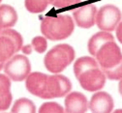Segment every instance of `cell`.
<instances>
[{"label":"cell","mask_w":122,"mask_h":113,"mask_svg":"<svg viewBox=\"0 0 122 113\" xmlns=\"http://www.w3.org/2000/svg\"><path fill=\"white\" fill-rule=\"evenodd\" d=\"M25 86L32 95L47 100L64 97L72 89V83L66 76L48 75L42 73L29 74Z\"/></svg>","instance_id":"obj_1"},{"label":"cell","mask_w":122,"mask_h":113,"mask_svg":"<svg viewBox=\"0 0 122 113\" xmlns=\"http://www.w3.org/2000/svg\"><path fill=\"white\" fill-rule=\"evenodd\" d=\"M74 73L81 86L89 92L102 89L106 83V75L98 62L89 56L77 59L74 65Z\"/></svg>","instance_id":"obj_2"},{"label":"cell","mask_w":122,"mask_h":113,"mask_svg":"<svg viewBox=\"0 0 122 113\" xmlns=\"http://www.w3.org/2000/svg\"><path fill=\"white\" fill-rule=\"evenodd\" d=\"M95 57L108 79L118 80L122 78V53L114 40L102 44Z\"/></svg>","instance_id":"obj_3"},{"label":"cell","mask_w":122,"mask_h":113,"mask_svg":"<svg viewBox=\"0 0 122 113\" xmlns=\"http://www.w3.org/2000/svg\"><path fill=\"white\" fill-rule=\"evenodd\" d=\"M75 28L74 21L67 15L57 17H46L41 22L42 34L51 41L65 40L73 33Z\"/></svg>","instance_id":"obj_4"},{"label":"cell","mask_w":122,"mask_h":113,"mask_svg":"<svg viewBox=\"0 0 122 113\" xmlns=\"http://www.w3.org/2000/svg\"><path fill=\"white\" fill-rule=\"evenodd\" d=\"M75 59L74 48L66 44H58L47 53L44 63L47 70L53 74L64 71Z\"/></svg>","instance_id":"obj_5"},{"label":"cell","mask_w":122,"mask_h":113,"mask_svg":"<svg viewBox=\"0 0 122 113\" xmlns=\"http://www.w3.org/2000/svg\"><path fill=\"white\" fill-rule=\"evenodd\" d=\"M22 47L21 35L13 29H4L0 33V63H5Z\"/></svg>","instance_id":"obj_6"},{"label":"cell","mask_w":122,"mask_h":113,"mask_svg":"<svg viewBox=\"0 0 122 113\" xmlns=\"http://www.w3.org/2000/svg\"><path fill=\"white\" fill-rule=\"evenodd\" d=\"M31 71L29 59L24 55H14L4 65V72L14 81H22Z\"/></svg>","instance_id":"obj_7"},{"label":"cell","mask_w":122,"mask_h":113,"mask_svg":"<svg viewBox=\"0 0 122 113\" xmlns=\"http://www.w3.org/2000/svg\"><path fill=\"white\" fill-rule=\"evenodd\" d=\"M122 18L121 11L113 5L103 6L96 15V24L102 31L112 32L119 24Z\"/></svg>","instance_id":"obj_8"},{"label":"cell","mask_w":122,"mask_h":113,"mask_svg":"<svg viewBox=\"0 0 122 113\" xmlns=\"http://www.w3.org/2000/svg\"><path fill=\"white\" fill-rule=\"evenodd\" d=\"M97 9L92 4L83 5L73 12V17L79 27L90 28L95 24Z\"/></svg>","instance_id":"obj_9"},{"label":"cell","mask_w":122,"mask_h":113,"mask_svg":"<svg viewBox=\"0 0 122 113\" xmlns=\"http://www.w3.org/2000/svg\"><path fill=\"white\" fill-rule=\"evenodd\" d=\"M89 108L94 113H110L113 109V100L108 93L97 92L90 100Z\"/></svg>","instance_id":"obj_10"},{"label":"cell","mask_w":122,"mask_h":113,"mask_svg":"<svg viewBox=\"0 0 122 113\" xmlns=\"http://www.w3.org/2000/svg\"><path fill=\"white\" fill-rule=\"evenodd\" d=\"M88 103L86 97L80 92L70 93L65 100V111L67 113H84L87 111Z\"/></svg>","instance_id":"obj_11"},{"label":"cell","mask_w":122,"mask_h":113,"mask_svg":"<svg viewBox=\"0 0 122 113\" xmlns=\"http://www.w3.org/2000/svg\"><path fill=\"white\" fill-rule=\"evenodd\" d=\"M11 103L12 94L10 78L0 74V111L8 109Z\"/></svg>","instance_id":"obj_12"},{"label":"cell","mask_w":122,"mask_h":113,"mask_svg":"<svg viewBox=\"0 0 122 113\" xmlns=\"http://www.w3.org/2000/svg\"><path fill=\"white\" fill-rule=\"evenodd\" d=\"M113 40H114V38L110 32H107V31L98 32V33H96L95 35L91 37L88 42L89 53L92 56H95L97 50L99 49L102 44H104L105 43L109 42V41H113Z\"/></svg>","instance_id":"obj_13"},{"label":"cell","mask_w":122,"mask_h":113,"mask_svg":"<svg viewBox=\"0 0 122 113\" xmlns=\"http://www.w3.org/2000/svg\"><path fill=\"white\" fill-rule=\"evenodd\" d=\"M0 14H1L5 29L10 28L17 23L18 14L13 7L9 5H1L0 6Z\"/></svg>","instance_id":"obj_14"},{"label":"cell","mask_w":122,"mask_h":113,"mask_svg":"<svg viewBox=\"0 0 122 113\" xmlns=\"http://www.w3.org/2000/svg\"><path fill=\"white\" fill-rule=\"evenodd\" d=\"M11 111L13 113H22V112L35 113L36 106L32 103V101L22 98V99H19L18 101L15 102V104L13 105V108Z\"/></svg>","instance_id":"obj_15"},{"label":"cell","mask_w":122,"mask_h":113,"mask_svg":"<svg viewBox=\"0 0 122 113\" xmlns=\"http://www.w3.org/2000/svg\"><path fill=\"white\" fill-rule=\"evenodd\" d=\"M53 0H25L24 5L28 12L38 14L44 12L50 4H52Z\"/></svg>","instance_id":"obj_16"},{"label":"cell","mask_w":122,"mask_h":113,"mask_svg":"<svg viewBox=\"0 0 122 113\" xmlns=\"http://www.w3.org/2000/svg\"><path fill=\"white\" fill-rule=\"evenodd\" d=\"M39 112L40 113H55V112L62 113L64 112V109L62 108V106L56 103H46L41 105Z\"/></svg>","instance_id":"obj_17"},{"label":"cell","mask_w":122,"mask_h":113,"mask_svg":"<svg viewBox=\"0 0 122 113\" xmlns=\"http://www.w3.org/2000/svg\"><path fill=\"white\" fill-rule=\"evenodd\" d=\"M31 45L33 47V49L35 51H37L38 53H44L46 51V49H47L48 44H47V40H46V38H44V37H35L32 40Z\"/></svg>","instance_id":"obj_18"},{"label":"cell","mask_w":122,"mask_h":113,"mask_svg":"<svg viewBox=\"0 0 122 113\" xmlns=\"http://www.w3.org/2000/svg\"><path fill=\"white\" fill-rule=\"evenodd\" d=\"M81 2V0H53L52 4L55 8H67Z\"/></svg>","instance_id":"obj_19"},{"label":"cell","mask_w":122,"mask_h":113,"mask_svg":"<svg viewBox=\"0 0 122 113\" xmlns=\"http://www.w3.org/2000/svg\"><path fill=\"white\" fill-rule=\"evenodd\" d=\"M116 38L122 44V21L117 25V28H116Z\"/></svg>","instance_id":"obj_20"},{"label":"cell","mask_w":122,"mask_h":113,"mask_svg":"<svg viewBox=\"0 0 122 113\" xmlns=\"http://www.w3.org/2000/svg\"><path fill=\"white\" fill-rule=\"evenodd\" d=\"M32 49H33V47H32L31 44H27V45L21 47V50L24 54H30L32 52Z\"/></svg>","instance_id":"obj_21"},{"label":"cell","mask_w":122,"mask_h":113,"mask_svg":"<svg viewBox=\"0 0 122 113\" xmlns=\"http://www.w3.org/2000/svg\"><path fill=\"white\" fill-rule=\"evenodd\" d=\"M4 23H3V20H2V17H1V14H0V33L4 30Z\"/></svg>","instance_id":"obj_22"},{"label":"cell","mask_w":122,"mask_h":113,"mask_svg":"<svg viewBox=\"0 0 122 113\" xmlns=\"http://www.w3.org/2000/svg\"><path fill=\"white\" fill-rule=\"evenodd\" d=\"M118 90H119L120 95L122 96V78L120 79V82H119V85H118Z\"/></svg>","instance_id":"obj_23"},{"label":"cell","mask_w":122,"mask_h":113,"mask_svg":"<svg viewBox=\"0 0 122 113\" xmlns=\"http://www.w3.org/2000/svg\"><path fill=\"white\" fill-rule=\"evenodd\" d=\"M3 67H4V63H0V71L2 70Z\"/></svg>","instance_id":"obj_24"},{"label":"cell","mask_w":122,"mask_h":113,"mask_svg":"<svg viewBox=\"0 0 122 113\" xmlns=\"http://www.w3.org/2000/svg\"><path fill=\"white\" fill-rule=\"evenodd\" d=\"M1 1H2V0H0V2H1Z\"/></svg>","instance_id":"obj_25"}]
</instances>
